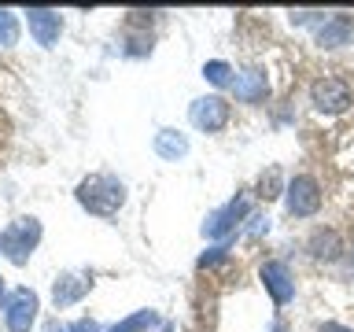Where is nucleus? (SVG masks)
<instances>
[{
    "label": "nucleus",
    "instance_id": "nucleus-19",
    "mask_svg": "<svg viewBox=\"0 0 354 332\" xmlns=\"http://www.w3.org/2000/svg\"><path fill=\"white\" fill-rule=\"evenodd\" d=\"M48 332H100V325L93 317H82V321H48Z\"/></svg>",
    "mask_w": 354,
    "mask_h": 332
},
{
    "label": "nucleus",
    "instance_id": "nucleus-24",
    "mask_svg": "<svg viewBox=\"0 0 354 332\" xmlns=\"http://www.w3.org/2000/svg\"><path fill=\"white\" fill-rule=\"evenodd\" d=\"M4 299H8V295H4V284H0V303H4Z\"/></svg>",
    "mask_w": 354,
    "mask_h": 332
},
{
    "label": "nucleus",
    "instance_id": "nucleus-23",
    "mask_svg": "<svg viewBox=\"0 0 354 332\" xmlns=\"http://www.w3.org/2000/svg\"><path fill=\"white\" fill-rule=\"evenodd\" d=\"M321 332H354L347 325H336V321H328V325H321Z\"/></svg>",
    "mask_w": 354,
    "mask_h": 332
},
{
    "label": "nucleus",
    "instance_id": "nucleus-9",
    "mask_svg": "<svg viewBox=\"0 0 354 332\" xmlns=\"http://www.w3.org/2000/svg\"><path fill=\"white\" fill-rule=\"evenodd\" d=\"M26 26H30L33 41H37L41 48H55V41H59V33H63V19H59V11H52V8H30Z\"/></svg>",
    "mask_w": 354,
    "mask_h": 332
},
{
    "label": "nucleus",
    "instance_id": "nucleus-3",
    "mask_svg": "<svg viewBox=\"0 0 354 332\" xmlns=\"http://www.w3.org/2000/svg\"><path fill=\"white\" fill-rule=\"evenodd\" d=\"M284 199H288V214L292 218H314L321 210V185L310 174H295L284 185Z\"/></svg>",
    "mask_w": 354,
    "mask_h": 332
},
{
    "label": "nucleus",
    "instance_id": "nucleus-13",
    "mask_svg": "<svg viewBox=\"0 0 354 332\" xmlns=\"http://www.w3.org/2000/svg\"><path fill=\"white\" fill-rule=\"evenodd\" d=\"M306 248H310V255H314L317 262H336L343 255V240H339L336 229H317L314 237H310Z\"/></svg>",
    "mask_w": 354,
    "mask_h": 332
},
{
    "label": "nucleus",
    "instance_id": "nucleus-14",
    "mask_svg": "<svg viewBox=\"0 0 354 332\" xmlns=\"http://www.w3.org/2000/svg\"><path fill=\"white\" fill-rule=\"evenodd\" d=\"M155 155L166 159V163L185 159V155H188V137H185V133H177V129H159V133H155Z\"/></svg>",
    "mask_w": 354,
    "mask_h": 332
},
{
    "label": "nucleus",
    "instance_id": "nucleus-6",
    "mask_svg": "<svg viewBox=\"0 0 354 332\" xmlns=\"http://www.w3.org/2000/svg\"><path fill=\"white\" fill-rule=\"evenodd\" d=\"M351 85L343 77H317L310 85V104H314L321 115H343L351 107Z\"/></svg>",
    "mask_w": 354,
    "mask_h": 332
},
{
    "label": "nucleus",
    "instance_id": "nucleus-1",
    "mask_svg": "<svg viewBox=\"0 0 354 332\" xmlns=\"http://www.w3.org/2000/svg\"><path fill=\"white\" fill-rule=\"evenodd\" d=\"M74 196H77V203H82L88 214H96V218H115L122 207H126V185L118 181V177H111V174H88L82 185L74 188Z\"/></svg>",
    "mask_w": 354,
    "mask_h": 332
},
{
    "label": "nucleus",
    "instance_id": "nucleus-18",
    "mask_svg": "<svg viewBox=\"0 0 354 332\" xmlns=\"http://www.w3.org/2000/svg\"><path fill=\"white\" fill-rule=\"evenodd\" d=\"M19 41V19H15V11H8V8H0V44H15Z\"/></svg>",
    "mask_w": 354,
    "mask_h": 332
},
{
    "label": "nucleus",
    "instance_id": "nucleus-21",
    "mask_svg": "<svg viewBox=\"0 0 354 332\" xmlns=\"http://www.w3.org/2000/svg\"><path fill=\"white\" fill-rule=\"evenodd\" d=\"M248 221H251V225H248V232H251V237H259V232H266V229H270V218H262V214H251Z\"/></svg>",
    "mask_w": 354,
    "mask_h": 332
},
{
    "label": "nucleus",
    "instance_id": "nucleus-20",
    "mask_svg": "<svg viewBox=\"0 0 354 332\" xmlns=\"http://www.w3.org/2000/svg\"><path fill=\"white\" fill-rule=\"evenodd\" d=\"M229 259V248L221 243V248H210L207 255H199V270H207V266H214V262H225Z\"/></svg>",
    "mask_w": 354,
    "mask_h": 332
},
{
    "label": "nucleus",
    "instance_id": "nucleus-15",
    "mask_svg": "<svg viewBox=\"0 0 354 332\" xmlns=\"http://www.w3.org/2000/svg\"><path fill=\"white\" fill-rule=\"evenodd\" d=\"M155 321H159V314L155 310H137V314H129L126 321H118V325H111L107 332H148Z\"/></svg>",
    "mask_w": 354,
    "mask_h": 332
},
{
    "label": "nucleus",
    "instance_id": "nucleus-7",
    "mask_svg": "<svg viewBox=\"0 0 354 332\" xmlns=\"http://www.w3.org/2000/svg\"><path fill=\"white\" fill-rule=\"evenodd\" d=\"M262 284H266V292H270V299L277 306H288L295 299V281H292V270H288V262L281 259H270V262H262Z\"/></svg>",
    "mask_w": 354,
    "mask_h": 332
},
{
    "label": "nucleus",
    "instance_id": "nucleus-11",
    "mask_svg": "<svg viewBox=\"0 0 354 332\" xmlns=\"http://www.w3.org/2000/svg\"><path fill=\"white\" fill-rule=\"evenodd\" d=\"M232 96H236L240 104H266V96H270V77L262 71H236V77H232Z\"/></svg>",
    "mask_w": 354,
    "mask_h": 332
},
{
    "label": "nucleus",
    "instance_id": "nucleus-10",
    "mask_svg": "<svg viewBox=\"0 0 354 332\" xmlns=\"http://www.w3.org/2000/svg\"><path fill=\"white\" fill-rule=\"evenodd\" d=\"M314 37H317V48H343V44H351V37H354V19L347 11H336V15H328L321 22Z\"/></svg>",
    "mask_w": 354,
    "mask_h": 332
},
{
    "label": "nucleus",
    "instance_id": "nucleus-25",
    "mask_svg": "<svg viewBox=\"0 0 354 332\" xmlns=\"http://www.w3.org/2000/svg\"><path fill=\"white\" fill-rule=\"evenodd\" d=\"M0 255H4V251H0Z\"/></svg>",
    "mask_w": 354,
    "mask_h": 332
},
{
    "label": "nucleus",
    "instance_id": "nucleus-8",
    "mask_svg": "<svg viewBox=\"0 0 354 332\" xmlns=\"http://www.w3.org/2000/svg\"><path fill=\"white\" fill-rule=\"evenodd\" d=\"M229 115H232V107H229L225 96H203V100H196V104H192V126L203 129V133L225 129Z\"/></svg>",
    "mask_w": 354,
    "mask_h": 332
},
{
    "label": "nucleus",
    "instance_id": "nucleus-5",
    "mask_svg": "<svg viewBox=\"0 0 354 332\" xmlns=\"http://www.w3.org/2000/svg\"><path fill=\"white\" fill-rule=\"evenodd\" d=\"M37 310H41V299L33 288H15V292H8V299H4L8 332H30L33 321H37Z\"/></svg>",
    "mask_w": 354,
    "mask_h": 332
},
{
    "label": "nucleus",
    "instance_id": "nucleus-4",
    "mask_svg": "<svg viewBox=\"0 0 354 332\" xmlns=\"http://www.w3.org/2000/svg\"><path fill=\"white\" fill-rule=\"evenodd\" d=\"M251 214V203H248V196H232L225 207H218V210H210L207 221H203V237L207 240H225L232 237V232L240 229V221Z\"/></svg>",
    "mask_w": 354,
    "mask_h": 332
},
{
    "label": "nucleus",
    "instance_id": "nucleus-2",
    "mask_svg": "<svg viewBox=\"0 0 354 332\" xmlns=\"http://www.w3.org/2000/svg\"><path fill=\"white\" fill-rule=\"evenodd\" d=\"M41 232L44 229H41L37 218H15L4 232H0V251H4V259L15 262V266H26L33 248L41 243Z\"/></svg>",
    "mask_w": 354,
    "mask_h": 332
},
{
    "label": "nucleus",
    "instance_id": "nucleus-17",
    "mask_svg": "<svg viewBox=\"0 0 354 332\" xmlns=\"http://www.w3.org/2000/svg\"><path fill=\"white\" fill-rule=\"evenodd\" d=\"M259 196L266 199V203L281 196V170H277V166H270V170L259 177Z\"/></svg>",
    "mask_w": 354,
    "mask_h": 332
},
{
    "label": "nucleus",
    "instance_id": "nucleus-22",
    "mask_svg": "<svg viewBox=\"0 0 354 332\" xmlns=\"http://www.w3.org/2000/svg\"><path fill=\"white\" fill-rule=\"evenodd\" d=\"M314 15H321V11H292V22H295V26H306Z\"/></svg>",
    "mask_w": 354,
    "mask_h": 332
},
{
    "label": "nucleus",
    "instance_id": "nucleus-12",
    "mask_svg": "<svg viewBox=\"0 0 354 332\" xmlns=\"http://www.w3.org/2000/svg\"><path fill=\"white\" fill-rule=\"evenodd\" d=\"M88 288H93V281H88V277H82V273H63L59 281L52 284V299H55V306H74L77 299H82Z\"/></svg>",
    "mask_w": 354,
    "mask_h": 332
},
{
    "label": "nucleus",
    "instance_id": "nucleus-16",
    "mask_svg": "<svg viewBox=\"0 0 354 332\" xmlns=\"http://www.w3.org/2000/svg\"><path fill=\"white\" fill-rule=\"evenodd\" d=\"M203 77L210 85H218V89H232V77H236V71L225 63V59H210L203 63Z\"/></svg>",
    "mask_w": 354,
    "mask_h": 332
}]
</instances>
